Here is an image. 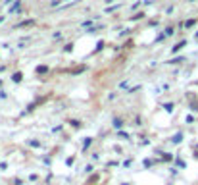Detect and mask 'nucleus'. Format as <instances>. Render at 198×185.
I'll return each instance as SVG.
<instances>
[{
  "label": "nucleus",
  "mask_w": 198,
  "mask_h": 185,
  "mask_svg": "<svg viewBox=\"0 0 198 185\" xmlns=\"http://www.w3.org/2000/svg\"><path fill=\"white\" fill-rule=\"evenodd\" d=\"M12 79H14L15 83H19V81H21V79H23V75H21V73H19V71H18V73H14V75H12Z\"/></svg>",
  "instance_id": "1"
},
{
  "label": "nucleus",
  "mask_w": 198,
  "mask_h": 185,
  "mask_svg": "<svg viewBox=\"0 0 198 185\" xmlns=\"http://www.w3.org/2000/svg\"><path fill=\"white\" fill-rule=\"evenodd\" d=\"M185 45H187V41H181V43H179V45H177V46H173V52H179V50H181V48H183V46H185Z\"/></svg>",
  "instance_id": "2"
},
{
  "label": "nucleus",
  "mask_w": 198,
  "mask_h": 185,
  "mask_svg": "<svg viewBox=\"0 0 198 185\" xmlns=\"http://www.w3.org/2000/svg\"><path fill=\"white\" fill-rule=\"evenodd\" d=\"M31 23H35L33 19H25V21H21V23L18 25V27H25V25H31Z\"/></svg>",
  "instance_id": "3"
},
{
  "label": "nucleus",
  "mask_w": 198,
  "mask_h": 185,
  "mask_svg": "<svg viewBox=\"0 0 198 185\" xmlns=\"http://www.w3.org/2000/svg\"><path fill=\"white\" fill-rule=\"evenodd\" d=\"M46 71H48V68H46V66H39L37 68V73H46Z\"/></svg>",
  "instance_id": "4"
},
{
  "label": "nucleus",
  "mask_w": 198,
  "mask_h": 185,
  "mask_svg": "<svg viewBox=\"0 0 198 185\" xmlns=\"http://www.w3.org/2000/svg\"><path fill=\"white\" fill-rule=\"evenodd\" d=\"M121 125H123V121H121V120H116V121H113V127H116V129H119Z\"/></svg>",
  "instance_id": "5"
},
{
  "label": "nucleus",
  "mask_w": 198,
  "mask_h": 185,
  "mask_svg": "<svg viewBox=\"0 0 198 185\" xmlns=\"http://www.w3.org/2000/svg\"><path fill=\"white\" fill-rule=\"evenodd\" d=\"M194 23H196V21H194V19H189V21H187V23H185V27H192V25H194Z\"/></svg>",
  "instance_id": "6"
},
{
  "label": "nucleus",
  "mask_w": 198,
  "mask_h": 185,
  "mask_svg": "<svg viewBox=\"0 0 198 185\" xmlns=\"http://www.w3.org/2000/svg\"><path fill=\"white\" fill-rule=\"evenodd\" d=\"M173 143H181V133H177V135L173 137Z\"/></svg>",
  "instance_id": "7"
},
{
  "label": "nucleus",
  "mask_w": 198,
  "mask_h": 185,
  "mask_svg": "<svg viewBox=\"0 0 198 185\" xmlns=\"http://www.w3.org/2000/svg\"><path fill=\"white\" fill-rule=\"evenodd\" d=\"M4 70H6V66H0V71H4Z\"/></svg>",
  "instance_id": "8"
},
{
  "label": "nucleus",
  "mask_w": 198,
  "mask_h": 185,
  "mask_svg": "<svg viewBox=\"0 0 198 185\" xmlns=\"http://www.w3.org/2000/svg\"><path fill=\"white\" fill-rule=\"evenodd\" d=\"M196 37H198V33H196Z\"/></svg>",
  "instance_id": "9"
}]
</instances>
